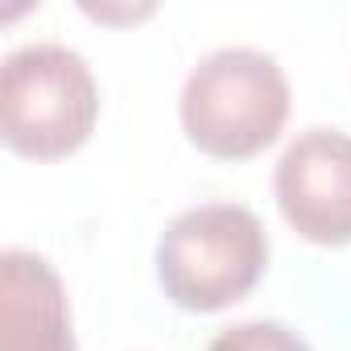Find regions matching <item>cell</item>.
Listing matches in <instances>:
<instances>
[{
  "mask_svg": "<svg viewBox=\"0 0 351 351\" xmlns=\"http://www.w3.org/2000/svg\"><path fill=\"white\" fill-rule=\"evenodd\" d=\"M178 116L199 153L244 161L281 136L289 120V79L273 54L223 46L186 75Z\"/></svg>",
  "mask_w": 351,
  "mask_h": 351,
  "instance_id": "cell-1",
  "label": "cell"
},
{
  "mask_svg": "<svg viewBox=\"0 0 351 351\" xmlns=\"http://www.w3.org/2000/svg\"><path fill=\"white\" fill-rule=\"evenodd\" d=\"M269 265V236L240 203H203L173 215L157 240V281L173 306L215 314L252 293Z\"/></svg>",
  "mask_w": 351,
  "mask_h": 351,
  "instance_id": "cell-2",
  "label": "cell"
},
{
  "mask_svg": "<svg viewBox=\"0 0 351 351\" xmlns=\"http://www.w3.org/2000/svg\"><path fill=\"white\" fill-rule=\"evenodd\" d=\"M99 87L83 54L58 42L21 46L0 66V136L21 157L58 161L87 145Z\"/></svg>",
  "mask_w": 351,
  "mask_h": 351,
  "instance_id": "cell-3",
  "label": "cell"
},
{
  "mask_svg": "<svg viewBox=\"0 0 351 351\" xmlns=\"http://www.w3.org/2000/svg\"><path fill=\"white\" fill-rule=\"evenodd\" d=\"M273 195L302 240L322 248L351 244V136L306 128L277 161Z\"/></svg>",
  "mask_w": 351,
  "mask_h": 351,
  "instance_id": "cell-4",
  "label": "cell"
},
{
  "mask_svg": "<svg viewBox=\"0 0 351 351\" xmlns=\"http://www.w3.org/2000/svg\"><path fill=\"white\" fill-rule=\"evenodd\" d=\"M0 351H75L62 277L25 248L0 252Z\"/></svg>",
  "mask_w": 351,
  "mask_h": 351,
  "instance_id": "cell-5",
  "label": "cell"
},
{
  "mask_svg": "<svg viewBox=\"0 0 351 351\" xmlns=\"http://www.w3.org/2000/svg\"><path fill=\"white\" fill-rule=\"evenodd\" d=\"M207 351H310V343L289 330L285 322L256 318V322H236L211 339Z\"/></svg>",
  "mask_w": 351,
  "mask_h": 351,
  "instance_id": "cell-6",
  "label": "cell"
}]
</instances>
